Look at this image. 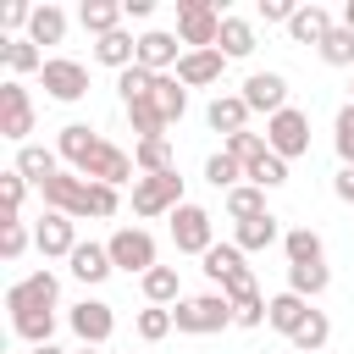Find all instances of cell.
Wrapping results in <instances>:
<instances>
[{
    "label": "cell",
    "instance_id": "obj_18",
    "mask_svg": "<svg viewBox=\"0 0 354 354\" xmlns=\"http://www.w3.org/2000/svg\"><path fill=\"white\" fill-rule=\"evenodd\" d=\"M232 243H238L243 254H266L271 243H282V227H277V216L266 210V216H249V221H238V227H232Z\"/></svg>",
    "mask_w": 354,
    "mask_h": 354
},
{
    "label": "cell",
    "instance_id": "obj_50",
    "mask_svg": "<svg viewBox=\"0 0 354 354\" xmlns=\"http://www.w3.org/2000/svg\"><path fill=\"white\" fill-rule=\"evenodd\" d=\"M221 293H227V299H232V304H238V299H249V293H260V282H254V271H249V266H243V271H232V277H227V282H221Z\"/></svg>",
    "mask_w": 354,
    "mask_h": 354
},
{
    "label": "cell",
    "instance_id": "obj_30",
    "mask_svg": "<svg viewBox=\"0 0 354 354\" xmlns=\"http://www.w3.org/2000/svg\"><path fill=\"white\" fill-rule=\"evenodd\" d=\"M11 332L28 343V348H44L55 337V310H28V315H11Z\"/></svg>",
    "mask_w": 354,
    "mask_h": 354
},
{
    "label": "cell",
    "instance_id": "obj_17",
    "mask_svg": "<svg viewBox=\"0 0 354 354\" xmlns=\"http://www.w3.org/2000/svg\"><path fill=\"white\" fill-rule=\"evenodd\" d=\"M249 116H254V111L243 105V94H216V100L205 105V122H210L216 133H227V138H232V133H249Z\"/></svg>",
    "mask_w": 354,
    "mask_h": 354
},
{
    "label": "cell",
    "instance_id": "obj_49",
    "mask_svg": "<svg viewBox=\"0 0 354 354\" xmlns=\"http://www.w3.org/2000/svg\"><path fill=\"white\" fill-rule=\"evenodd\" d=\"M33 22V6H22V0H11L6 11H0V28H6V39H22V28Z\"/></svg>",
    "mask_w": 354,
    "mask_h": 354
},
{
    "label": "cell",
    "instance_id": "obj_55",
    "mask_svg": "<svg viewBox=\"0 0 354 354\" xmlns=\"http://www.w3.org/2000/svg\"><path fill=\"white\" fill-rule=\"evenodd\" d=\"M343 28H354V0H348V6H343Z\"/></svg>",
    "mask_w": 354,
    "mask_h": 354
},
{
    "label": "cell",
    "instance_id": "obj_25",
    "mask_svg": "<svg viewBox=\"0 0 354 354\" xmlns=\"http://www.w3.org/2000/svg\"><path fill=\"white\" fill-rule=\"evenodd\" d=\"M0 61H6V72H11V77H28V72H44V61H50V55L22 33V39H0Z\"/></svg>",
    "mask_w": 354,
    "mask_h": 354
},
{
    "label": "cell",
    "instance_id": "obj_40",
    "mask_svg": "<svg viewBox=\"0 0 354 354\" xmlns=\"http://www.w3.org/2000/svg\"><path fill=\"white\" fill-rule=\"evenodd\" d=\"M116 94H122V105H133V100H149V94H155V72H144V66H127V72H116Z\"/></svg>",
    "mask_w": 354,
    "mask_h": 354
},
{
    "label": "cell",
    "instance_id": "obj_48",
    "mask_svg": "<svg viewBox=\"0 0 354 354\" xmlns=\"http://www.w3.org/2000/svg\"><path fill=\"white\" fill-rule=\"evenodd\" d=\"M266 304H271V299H260V293L238 299V304H232V326H260V321H266Z\"/></svg>",
    "mask_w": 354,
    "mask_h": 354
},
{
    "label": "cell",
    "instance_id": "obj_5",
    "mask_svg": "<svg viewBox=\"0 0 354 354\" xmlns=\"http://www.w3.org/2000/svg\"><path fill=\"white\" fill-rule=\"evenodd\" d=\"M171 243H177V254H210L216 249V221H210V210L205 205H194V199H183L177 210H171Z\"/></svg>",
    "mask_w": 354,
    "mask_h": 354
},
{
    "label": "cell",
    "instance_id": "obj_46",
    "mask_svg": "<svg viewBox=\"0 0 354 354\" xmlns=\"http://www.w3.org/2000/svg\"><path fill=\"white\" fill-rule=\"evenodd\" d=\"M116 210H122V194H116L111 183H88V216H94V221H111Z\"/></svg>",
    "mask_w": 354,
    "mask_h": 354
},
{
    "label": "cell",
    "instance_id": "obj_1",
    "mask_svg": "<svg viewBox=\"0 0 354 354\" xmlns=\"http://www.w3.org/2000/svg\"><path fill=\"white\" fill-rule=\"evenodd\" d=\"M55 149H61L66 171H77V177H88V183H111V188H122V183H138V166H133V155H127L122 144L100 138L88 122H66V127H61V138H55Z\"/></svg>",
    "mask_w": 354,
    "mask_h": 354
},
{
    "label": "cell",
    "instance_id": "obj_14",
    "mask_svg": "<svg viewBox=\"0 0 354 354\" xmlns=\"http://www.w3.org/2000/svg\"><path fill=\"white\" fill-rule=\"evenodd\" d=\"M177 61H183V39H177V33H166V28L138 33V66H144V72L166 77V72H177Z\"/></svg>",
    "mask_w": 354,
    "mask_h": 354
},
{
    "label": "cell",
    "instance_id": "obj_45",
    "mask_svg": "<svg viewBox=\"0 0 354 354\" xmlns=\"http://www.w3.org/2000/svg\"><path fill=\"white\" fill-rule=\"evenodd\" d=\"M221 149H227V155H232L238 166H249V160H260V155H266L271 144H266V133H232V138H227Z\"/></svg>",
    "mask_w": 354,
    "mask_h": 354
},
{
    "label": "cell",
    "instance_id": "obj_3",
    "mask_svg": "<svg viewBox=\"0 0 354 354\" xmlns=\"http://www.w3.org/2000/svg\"><path fill=\"white\" fill-rule=\"evenodd\" d=\"M221 17L227 11L216 0H177V39H183V50H216Z\"/></svg>",
    "mask_w": 354,
    "mask_h": 354
},
{
    "label": "cell",
    "instance_id": "obj_52",
    "mask_svg": "<svg viewBox=\"0 0 354 354\" xmlns=\"http://www.w3.org/2000/svg\"><path fill=\"white\" fill-rule=\"evenodd\" d=\"M332 194H337L343 205H354V166H343V171L332 177Z\"/></svg>",
    "mask_w": 354,
    "mask_h": 354
},
{
    "label": "cell",
    "instance_id": "obj_37",
    "mask_svg": "<svg viewBox=\"0 0 354 354\" xmlns=\"http://www.w3.org/2000/svg\"><path fill=\"white\" fill-rule=\"evenodd\" d=\"M227 216H232V221L266 216V188H254V183H238V188L227 194Z\"/></svg>",
    "mask_w": 354,
    "mask_h": 354
},
{
    "label": "cell",
    "instance_id": "obj_9",
    "mask_svg": "<svg viewBox=\"0 0 354 354\" xmlns=\"http://www.w3.org/2000/svg\"><path fill=\"white\" fill-rule=\"evenodd\" d=\"M55 299H61V277H55V271H28V277H17V282L6 288V310H11V315L55 310Z\"/></svg>",
    "mask_w": 354,
    "mask_h": 354
},
{
    "label": "cell",
    "instance_id": "obj_11",
    "mask_svg": "<svg viewBox=\"0 0 354 354\" xmlns=\"http://www.w3.org/2000/svg\"><path fill=\"white\" fill-rule=\"evenodd\" d=\"M66 326L77 332V343H83V348H100V343L116 332V310H111L105 299H77V304L66 310Z\"/></svg>",
    "mask_w": 354,
    "mask_h": 354
},
{
    "label": "cell",
    "instance_id": "obj_15",
    "mask_svg": "<svg viewBox=\"0 0 354 354\" xmlns=\"http://www.w3.org/2000/svg\"><path fill=\"white\" fill-rule=\"evenodd\" d=\"M238 94H243L249 111H266V122H271L277 111H288V77H282V72H249Z\"/></svg>",
    "mask_w": 354,
    "mask_h": 354
},
{
    "label": "cell",
    "instance_id": "obj_7",
    "mask_svg": "<svg viewBox=\"0 0 354 354\" xmlns=\"http://www.w3.org/2000/svg\"><path fill=\"white\" fill-rule=\"evenodd\" d=\"M28 133H33V94L22 88V77H6L0 83V138H11L22 149Z\"/></svg>",
    "mask_w": 354,
    "mask_h": 354
},
{
    "label": "cell",
    "instance_id": "obj_20",
    "mask_svg": "<svg viewBox=\"0 0 354 354\" xmlns=\"http://www.w3.org/2000/svg\"><path fill=\"white\" fill-rule=\"evenodd\" d=\"M332 28H337V22H332V11H326V6H299V11H293V22H288V39H293V44H315V50H321V39H326Z\"/></svg>",
    "mask_w": 354,
    "mask_h": 354
},
{
    "label": "cell",
    "instance_id": "obj_43",
    "mask_svg": "<svg viewBox=\"0 0 354 354\" xmlns=\"http://www.w3.org/2000/svg\"><path fill=\"white\" fill-rule=\"evenodd\" d=\"M28 243H33V232H28L22 221H0V260H6V266H17V260L28 254Z\"/></svg>",
    "mask_w": 354,
    "mask_h": 354
},
{
    "label": "cell",
    "instance_id": "obj_33",
    "mask_svg": "<svg viewBox=\"0 0 354 354\" xmlns=\"http://www.w3.org/2000/svg\"><path fill=\"white\" fill-rule=\"evenodd\" d=\"M243 183H254V188H266V194H271V188H282V183H288V160L266 149L260 160H249V166H243Z\"/></svg>",
    "mask_w": 354,
    "mask_h": 354
},
{
    "label": "cell",
    "instance_id": "obj_58",
    "mask_svg": "<svg viewBox=\"0 0 354 354\" xmlns=\"http://www.w3.org/2000/svg\"><path fill=\"white\" fill-rule=\"evenodd\" d=\"M348 88H354V83H348Z\"/></svg>",
    "mask_w": 354,
    "mask_h": 354
},
{
    "label": "cell",
    "instance_id": "obj_13",
    "mask_svg": "<svg viewBox=\"0 0 354 354\" xmlns=\"http://www.w3.org/2000/svg\"><path fill=\"white\" fill-rule=\"evenodd\" d=\"M83 238H77V221L72 216H55V210H44V221L33 227V249L44 254V260H72V249H77Z\"/></svg>",
    "mask_w": 354,
    "mask_h": 354
},
{
    "label": "cell",
    "instance_id": "obj_22",
    "mask_svg": "<svg viewBox=\"0 0 354 354\" xmlns=\"http://www.w3.org/2000/svg\"><path fill=\"white\" fill-rule=\"evenodd\" d=\"M17 171H22L33 188H44V183H50L55 171H66V166H61V149H44V144H22V149H17Z\"/></svg>",
    "mask_w": 354,
    "mask_h": 354
},
{
    "label": "cell",
    "instance_id": "obj_38",
    "mask_svg": "<svg viewBox=\"0 0 354 354\" xmlns=\"http://www.w3.org/2000/svg\"><path fill=\"white\" fill-rule=\"evenodd\" d=\"M232 271H243V249H238V243H216V249L205 254V277H210V282L221 288V282H227Z\"/></svg>",
    "mask_w": 354,
    "mask_h": 354
},
{
    "label": "cell",
    "instance_id": "obj_2",
    "mask_svg": "<svg viewBox=\"0 0 354 354\" xmlns=\"http://www.w3.org/2000/svg\"><path fill=\"white\" fill-rule=\"evenodd\" d=\"M171 321H177V332H188V337H210V332L232 326V299H227L221 288L194 293V299H177V304H171Z\"/></svg>",
    "mask_w": 354,
    "mask_h": 354
},
{
    "label": "cell",
    "instance_id": "obj_29",
    "mask_svg": "<svg viewBox=\"0 0 354 354\" xmlns=\"http://www.w3.org/2000/svg\"><path fill=\"white\" fill-rule=\"evenodd\" d=\"M28 39H33V44H61V39H66V11H61V6H50V0H44V6H33Z\"/></svg>",
    "mask_w": 354,
    "mask_h": 354
},
{
    "label": "cell",
    "instance_id": "obj_56",
    "mask_svg": "<svg viewBox=\"0 0 354 354\" xmlns=\"http://www.w3.org/2000/svg\"><path fill=\"white\" fill-rule=\"evenodd\" d=\"M77 354H100V348H77Z\"/></svg>",
    "mask_w": 354,
    "mask_h": 354
},
{
    "label": "cell",
    "instance_id": "obj_41",
    "mask_svg": "<svg viewBox=\"0 0 354 354\" xmlns=\"http://www.w3.org/2000/svg\"><path fill=\"white\" fill-rule=\"evenodd\" d=\"M205 177H210V183H216V188H227V194H232V188H238V183H243V166H238V160H232V155H227V149H216V155H210V160H205Z\"/></svg>",
    "mask_w": 354,
    "mask_h": 354
},
{
    "label": "cell",
    "instance_id": "obj_6",
    "mask_svg": "<svg viewBox=\"0 0 354 354\" xmlns=\"http://www.w3.org/2000/svg\"><path fill=\"white\" fill-rule=\"evenodd\" d=\"M183 205V171H166V177H138L133 183V216L155 221V216H171Z\"/></svg>",
    "mask_w": 354,
    "mask_h": 354
},
{
    "label": "cell",
    "instance_id": "obj_39",
    "mask_svg": "<svg viewBox=\"0 0 354 354\" xmlns=\"http://www.w3.org/2000/svg\"><path fill=\"white\" fill-rule=\"evenodd\" d=\"M321 61H326V66H354V28L337 22V28L321 39Z\"/></svg>",
    "mask_w": 354,
    "mask_h": 354
},
{
    "label": "cell",
    "instance_id": "obj_35",
    "mask_svg": "<svg viewBox=\"0 0 354 354\" xmlns=\"http://www.w3.org/2000/svg\"><path fill=\"white\" fill-rule=\"evenodd\" d=\"M326 282H332L326 266H288V293H299V299H321Z\"/></svg>",
    "mask_w": 354,
    "mask_h": 354
},
{
    "label": "cell",
    "instance_id": "obj_44",
    "mask_svg": "<svg viewBox=\"0 0 354 354\" xmlns=\"http://www.w3.org/2000/svg\"><path fill=\"white\" fill-rule=\"evenodd\" d=\"M133 326H138V337H144V343H160V337H166L177 321H171V310H160V304H144Z\"/></svg>",
    "mask_w": 354,
    "mask_h": 354
},
{
    "label": "cell",
    "instance_id": "obj_12",
    "mask_svg": "<svg viewBox=\"0 0 354 354\" xmlns=\"http://www.w3.org/2000/svg\"><path fill=\"white\" fill-rule=\"evenodd\" d=\"M39 194H44V210H55V216H72V221L88 216V177H77V171H55Z\"/></svg>",
    "mask_w": 354,
    "mask_h": 354
},
{
    "label": "cell",
    "instance_id": "obj_16",
    "mask_svg": "<svg viewBox=\"0 0 354 354\" xmlns=\"http://www.w3.org/2000/svg\"><path fill=\"white\" fill-rule=\"evenodd\" d=\"M221 72H227V55L221 50H183V61H177V83L183 88H210V83H221Z\"/></svg>",
    "mask_w": 354,
    "mask_h": 354
},
{
    "label": "cell",
    "instance_id": "obj_36",
    "mask_svg": "<svg viewBox=\"0 0 354 354\" xmlns=\"http://www.w3.org/2000/svg\"><path fill=\"white\" fill-rule=\"evenodd\" d=\"M155 105H160L166 122H183V111H188V88L166 72V77H155Z\"/></svg>",
    "mask_w": 354,
    "mask_h": 354
},
{
    "label": "cell",
    "instance_id": "obj_31",
    "mask_svg": "<svg viewBox=\"0 0 354 354\" xmlns=\"http://www.w3.org/2000/svg\"><path fill=\"white\" fill-rule=\"evenodd\" d=\"M138 282H144V299H149V304H160V310H171V304L183 299V282H177V271H171V266H155V271H149V277H138Z\"/></svg>",
    "mask_w": 354,
    "mask_h": 354
},
{
    "label": "cell",
    "instance_id": "obj_42",
    "mask_svg": "<svg viewBox=\"0 0 354 354\" xmlns=\"http://www.w3.org/2000/svg\"><path fill=\"white\" fill-rule=\"evenodd\" d=\"M0 199H6V221H22V199H28V177L11 166L0 171Z\"/></svg>",
    "mask_w": 354,
    "mask_h": 354
},
{
    "label": "cell",
    "instance_id": "obj_4",
    "mask_svg": "<svg viewBox=\"0 0 354 354\" xmlns=\"http://www.w3.org/2000/svg\"><path fill=\"white\" fill-rule=\"evenodd\" d=\"M105 249H111V266L116 271H127V277H149L160 260H155V232L149 227H116L111 238H105Z\"/></svg>",
    "mask_w": 354,
    "mask_h": 354
},
{
    "label": "cell",
    "instance_id": "obj_19",
    "mask_svg": "<svg viewBox=\"0 0 354 354\" xmlns=\"http://www.w3.org/2000/svg\"><path fill=\"white\" fill-rule=\"evenodd\" d=\"M66 266H72V277H77L83 288H100V282H105V277L116 271V266H111V249H105V243H77Z\"/></svg>",
    "mask_w": 354,
    "mask_h": 354
},
{
    "label": "cell",
    "instance_id": "obj_54",
    "mask_svg": "<svg viewBox=\"0 0 354 354\" xmlns=\"http://www.w3.org/2000/svg\"><path fill=\"white\" fill-rule=\"evenodd\" d=\"M28 354H66V348H55V343H44V348H28Z\"/></svg>",
    "mask_w": 354,
    "mask_h": 354
},
{
    "label": "cell",
    "instance_id": "obj_28",
    "mask_svg": "<svg viewBox=\"0 0 354 354\" xmlns=\"http://www.w3.org/2000/svg\"><path fill=\"white\" fill-rule=\"evenodd\" d=\"M133 166H138V177H166V171H177L171 138H138V144H133Z\"/></svg>",
    "mask_w": 354,
    "mask_h": 354
},
{
    "label": "cell",
    "instance_id": "obj_26",
    "mask_svg": "<svg viewBox=\"0 0 354 354\" xmlns=\"http://www.w3.org/2000/svg\"><path fill=\"white\" fill-rule=\"evenodd\" d=\"M122 0H83L77 6V22H83V33H94V39H105V33H116L122 28Z\"/></svg>",
    "mask_w": 354,
    "mask_h": 354
},
{
    "label": "cell",
    "instance_id": "obj_57",
    "mask_svg": "<svg viewBox=\"0 0 354 354\" xmlns=\"http://www.w3.org/2000/svg\"><path fill=\"white\" fill-rule=\"evenodd\" d=\"M127 354H133V348H127Z\"/></svg>",
    "mask_w": 354,
    "mask_h": 354
},
{
    "label": "cell",
    "instance_id": "obj_23",
    "mask_svg": "<svg viewBox=\"0 0 354 354\" xmlns=\"http://www.w3.org/2000/svg\"><path fill=\"white\" fill-rule=\"evenodd\" d=\"M282 254H288V266H326V243H321L315 227H288L282 232Z\"/></svg>",
    "mask_w": 354,
    "mask_h": 354
},
{
    "label": "cell",
    "instance_id": "obj_8",
    "mask_svg": "<svg viewBox=\"0 0 354 354\" xmlns=\"http://www.w3.org/2000/svg\"><path fill=\"white\" fill-rule=\"evenodd\" d=\"M266 144H271V155H282V160H299V155H310V116H304L299 105L277 111V116L266 122Z\"/></svg>",
    "mask_w": 354,
    "mask_h": 354
},
{
    "label": "cell",
    "instance_id": "obj_47",
    "mask_svg": "<svg viewBox=\"0 0 354 354\" xmlns=\"http://www.w3.org/2000/svg\"><path fill=\"white\" fill-rule=\"evenodd\" d=\"M332 144H337V155H343V166H354V100L337 111V122H332Z\"/></svg>",
    "mask_w": 354,
    "mask_h": 354
},
{
    "label": "cell",
    "instance_id": "obj_53",
    "mask_svg": "<svg viewBox=\"0 0 354 354\" xmlns=\"http://www.w3.org/2000/svg\"><path fill=\"white\" fill-rule=\"evenodd\" d=\"M122 11H127V17H138V22H144V17H149V11H155V0H122Z\"/></svg>",
    "mask_w": 354,
    "mask_h": 354
},
{
    "label": "cell",
    "instance_id": "obj_10",
    "mask_svg": "<svg viewBox=\"0 0 354 354\" xmlns=\"http://www.w3.org/2000/svg\"><path fill=\"white\" fill-rule=\"evenodd\" d=\"M39 83H44V94H50V100L77 105V100L88 94V66H83V61H72V55H50V61H44V72H39Z\"/></svg>",
    "mask_w": 354,
    "mask_h": 354
},
{
    "label": "cell",
    "instance_id": "obj_32",
    "mask_svg": "<svg viewBox=\"0 0 354 354\" xmlns=\"http://www.w3.org/2000/svg\"><path fill=\"white\" fill-rule=\"evenodd\" d=\"M127 122H133V133H138V138H166V127H171V122L160 116L155 94H149V100H133V105H127Z\"/></svg>",
    "mask_w": 354,
    "mask_h": 354
},
{
    "label": "cell",
    "instance_id": "obj_34",
    "mask_svg": "<svg viewBox=\"0 0 354 354\" xmlns=\"http://www.w3.org/2000/svg\"><path fill=\"white\" fill-rule=\"evenodd\" d=\"M326 337H332V321H326V310H310V321L288 337L293 343V354H321L326 348Z\"/></svg>",
    "mask_w": 354,
    "mask_h": 354
},
{
    "label": "cell",
    "instance_id": "obj_24",
    "mask_svg": "<svg viewBox=\"0 0 354 354\" xmlns=\"http://www.w3.org/2000/svg\"><path fill=\"white\" fill-rule=\"evenodd\" d=\"M266 321H271V332H282V337H293L304 321H310V299H299V293H277L271 304H266Z\"/></svg>",
    "mask_w": 354,
    "mask_h": 354
},
{
    "label": "cell",
    "instance_id": "obj_21",
    "mask_svg": "<svg viewBox=\"0 0 354 354\" xmlns=\"http://www.w3.org/2000/svg\"><path fill=\"white\" fill-rule=\"evenodd\" d=\"M94 61L111 66V72H127V66H138V39H133L127 28H116V33L94 39Z\"/></svg>",
    "mask_w": 354,
    "mask_h": 354
},
{
    "label": "cell",
    "instance_id": "obj_51",
    "mask_svg": "<svg viewBox=\"0 0 354 354\" xmlns=\"http://www.w3.org/2000/svg\"><path fill=\"white\" fill-rule=\"evenodd\" d=\"M293 0H260V22H293Z\"/></svg>",
    "mask_w": 354,
    "mask_h": 354
},
{
    "label": "cell",
    "instance_id": "obj_27",
    "mask_svg": "<svg viewBox=\"0 0 354 354\" xmlns=\"http://www.w3.org/2000/svg\"><path fill=\"white\" fill-rule=\"evenodd\" d=\"M216 50L227 55V61H243V55H254V22L249 17H221V39H216Z\"/></svg>",
    "mask_w": 354,
    "mask_h": 354
}]
</instances>
